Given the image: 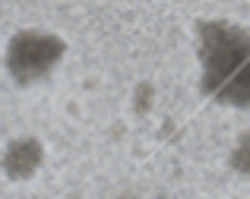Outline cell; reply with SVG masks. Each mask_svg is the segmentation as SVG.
<instances>
[{
  "mask_svg": "<svg viewBox=\"0 0 250 199\" xmlns=\"http://www.w3.org/2000/svg\"><path fill=\"white\" fill-rule=\"evenodd\" d=\"M200 92L228 111H250V29L231 19L196 25Z\"/></svg>",
  "mask_w": 250,
  "mask_h": 199,
  "instance_id": "obj_1",
  "label": "cell"
},
{
  "mask_svg": "<svg viewBox=\"0 0 250 199\" xmlns=\"http://www.w3.org/2000/svg\"><path fill=\"white\" fill-rule=\"evenodd\" d=\"M67 38L48 29H19L3 44V70L19 89L51 79L67 60Z\"/></svg>",
  "mask_w": 250,
  "mask_h": 199,
  "instance_id": "obj_2",
  "label": "cell"
},
{
  "mask_svg": "<svg viewBox=\"0 0 250 199\" xmlns=\"http://www.w3.org/2000/svg\"><path fill=\"white\" fill-rule=\"evenodd\" d=\"M48 149L38 136H13L0 149V174L10 183H29L44 168Z\"/></svg>",
  "mask_w": 250,
  "mask_h": 199,
  "instance_id": "obj_3",
  "label": "cell"
},
{
  "mask_svg": "<svg viewBox=\"0 0 250 199\" xmlns=\"http://www.w3.org/2000/svg\"><path fill=\"white\" fill-rule=\"evenodd\" d=\"M228 168L241 180H250V130H244L228 149Z\"/></svg>",
  "mask_w": 250,
  "mask_h": 199,
  "instance_id": "obj_4",
  "label": "cell"
}]
</instances>
